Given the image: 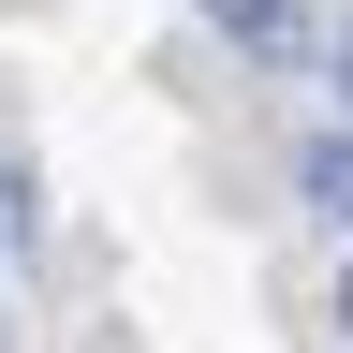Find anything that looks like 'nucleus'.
I'll list each match as a JSON object with an SVG mask.
<instances>
[{"label": "nucleus", "mask_w": 353, "mask_h": 353, "mask_svg": "<svg viewBox=\"0 0 353 353\" xmlns=\"http://www.w3.org/2000/svg\"><path fill=\"white\" fill-rule=\"evenodd\" d=\"M206 30L250 59H309V0H206Z\"/></svg>", "instance_id": "f257e3e1"}, {"label": "nucleus", "mask_w": 353, "mask_h": 353, "mask_svg": "<svg viewBox=\"0 0 353 353\" xmlns=\"http://www.w3.org/2000/svg\"><path fill=\"white\" fill-rule=\"evenodd\" d=\"M294 192H309L324 236H353V132H309V148H294Z\"/></svg>", "instance_id": "f03ea898"}, {"label": "nucleus", "mask_w": 353, "mask_h": 353, "mask_svg": "<svg viewBox=\"0 0 353 353\" xmlns=\"http://www.w3.org/2000/svg\"><path fill=\"white\" fill-rule=\"evenodd\" d=\"M15 221H30V192H15V162H0V265H15Z\"/></svg>", "instance_id": "7ed1b4c3"}, {"label": "nucleus", "mask_w": 353, "mask_h": 353, "mask_svg": "<svg viewBox=\"0 0 353 353\" xmlns=\"http://www.w3.org/2000/svg\"><path fill=\"white\" fill-rule=\"evenodd\" d=\"M339 339H353V265H339Z\"/></svg>", "instance_id": "20e7f679"}, {"label": "nucleus", "mask_w": 353, "mask_h": 353, "mask_svg": "<svg viewBox=\"0 0 353 353\" xmlns=\"http://www.w3.org/2000/svg\"><path fill=\"white\" fill-rule=\"evenodd\" d=\"M339 74H353V59H339Z\"/></svg>", "instance_id": "39448f33"}]
</instances>
